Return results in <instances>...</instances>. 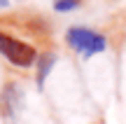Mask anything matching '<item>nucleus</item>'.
<instances>
[{
	"mask_svg": "<svg viewBox=\"0 0 126 124\" xmlns=\"http://www.w3.org/2000/svg\"><path fill=\"white\" fill-rule=\"evenodd\" d=\"M77 5H79V0H56L54 9L56 12H70V9H75Z\"/></svg>",
	"mask_w": 126,
	"mask_h": 124,
	"instance_id": "20e7f679",
	"label": "nucleus"
},
{
	"mask_svg": "<svg viewBox=\"0 0 126 124\" xmlns=\"http://www.w3.org/2000/svg\"><path fill=\"white\" fill-rule=\"evenodd\" d=\"M0 54L9 61V63L19 66V68H31L37 61V52L31 45L16 40V37L7 35V33L0 31Z\"/></svg>",
	"mask_w": 126,
	"mask_h": 124,
	"instance_id": "f257e3e1",
	"label": "nucleus"
},
{
	"mask_svg": "<svg viewBox=\"0 0 126 124\" xmlns=\"http://www.w3.org/2000/svg\"><path fill=\"white\" fill-rule=\"evenodd\" d=\"M68 45L72 47L75 52H79L82 56H94V54H100V52L108 47V40H105L100 33L96 31H89V28H70L65 35Z\"/></svg>",
	"mask_w": 126,
	"mask_h": 124,
	"instance_id": "f03ea898",
	"label": "nucleus"
},
{
	"mask_svg": "<svg viewBox=\"0 0 126 124\" xmlns=\"http://www.w3.org/2000/svg\"><path fill=\"white\" fill-rule=\"evenodd\" d=\"M54 61H56L54 54H45V56L40 59V68H37V84H40V87L45 84V77L49 75V68L54 66Z\"/></svg>",
	"mask_w": 126,
	"mask_h": 124,
	"instance_id": "7ed1b4c3",
	"label": "nucleus"
}]
</instances>
